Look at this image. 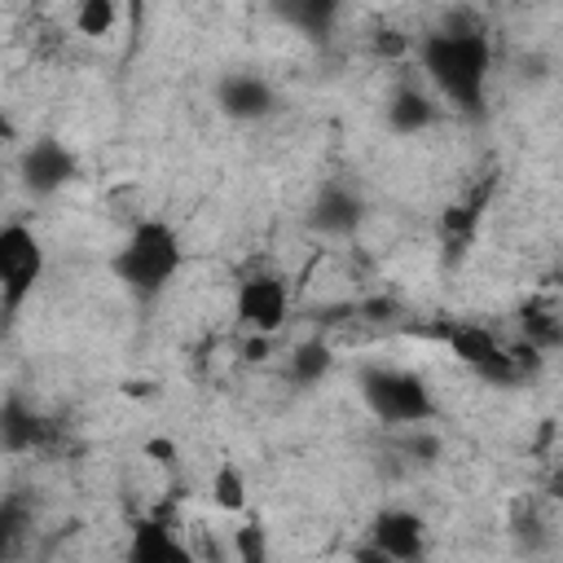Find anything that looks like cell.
I'll use <instances>...</instances> for the list:
<instances>
[{
    "label": "cell",
    "instance_id": "6da1fadb",
    "mask_svg": "<svg viewBox=\"0 0 563 563\" xmlns=\"http://www.w3.org/2000/svg\"><path fill=\"white\" fill-rule=\"evenodd\" d=\"M422 75L431 88L462 114L479 119L488 97V70H493V40L471 18H449L440 31L422 35L418 44Z\"/></svg>",
    "mask_w": 563,
    "mask_h": 563
},
{
    "label": "cell",
    "instance_id": "7a4b0ae2",
    "mask_svg": "<svg viewBox=\"0 0 563 563\" xmlns=\"http://www.w3.org/2000/svg\"><path fill=\"white\" fill-rule=\"evenodd\" d=\"M185 264V246H180V233L158 220V216H145L128 229V238L119 242V251L110 255V273L114 282L136 299V303H154L172 277L180 273Z\"/></svg>",
    "mask_w": 563,
    "mask_h": 563
},
{
    "label": "cell",
    "instance_id": "3957f363",
    "mask_svg": "<svg viewBox=\"0 0 563 563\" xmlns=\"http://www.w3.org/2000/svg\"><path fill=\"white\" fill-rule=\"evenodd\" d=\"M356 387H361L365 409L383 427H422V422L435 418V396L422 383V374H413V369L361 365L356 369Z\"/></svg>",
    "mask_w": 563,
    "mask_h": 563
},
{
    "label": "cell",
    "instance_id": "277c9868",
    "mask_svg": "<svg viewBox=\"0 0 563 563\" xmlns=\"http://www.w3.org/2000/svg\"><path fill=\"white\" fill-rule=\"evenodd\" d=\"M44 282V242L35 229L9 220L0 224V330L26 308L35 286Z\"/></svg>",
    "mask_w": 563,
    "mask_h": 563
},
{
    "label": "cell",
    "instance_id": "5b68a950",
    "mask_svg": "<svg viewBox=\"0 0 563 563\" xmlns=\"http://www.w3.org/2000/svg\"><path fill=\"white\" fill-rule=\"evenodd\" d=\"M444 339H449L453 356L466 361V365H471L479 378H488V383H519L523 369H528L493 330H484V325H475V321H449V325H444Z\"/></svg>",
    "mask_w": 563,
    "mask_h": 563
},
{
    "label": "cell",
    "instance_id": "8992f818",
    "mask_svg": "<svg viewBox=\"0 0 563 563\" xmlns=\"http://www.w3.org/2000/svg\"><path fill=\"white\" fill-rule=\"evenodd\" d=\"M18 176H22V189L31 198H53L57 189H66L79 176V158H75V150L66 141L35 136L18 158Z\"/></svg>",
    "mask_w": 563,
    "mask_h": 563
},
{
    "label": "cell",
    "instance_id": "52a82bcc",
    "mask_svg": "<svg viewBox=\"0 0 563 563\" xmlns=\"http://www.w3.org/2000/svg\"><path fill=\"white\" fill-rule=\"evenodd\" d=\"M290 317V286L282 273H246L238 282V321L255 334L282 330Z\"/></svg>",
    "mask_w": 563,
    "mask_h": 563
},
{
    "label": "cell",
    "instance_id": "ba28073f",
    "mask_svg": "<svg viewBox=\"0 0 563 563\" xmlns=\"http://www.w3.org/2000/svg\"><path fill=\"white\" fill-rule=\"evenodd\" d=\"M369 559H396V563H413L427 554V523L422 515L405 510V506H387L369 519Z\"/></svg>",
    "mask_w": 563,
    "mask_h": 563
},
{
    "label": "cell",
    "instance_id": "9c48e42d",
    "mask_svg": "<svg viewBox=\"0 0 563 563\" xmlns=\"http://www.w3.org/2000/svg\"><path fill=\"white\" fill-rule=\"evenodd\" d=\"M216 110L233 123H260V119L277 114V92L255 70H229L216 79Z\"/></svg>",
    "mask_w": 563,
    "mask_h": 563
},
{
    "label": "cell",
    "instance_id": "30bf717a",
    "mask_svg": "<svg viewBox=\"0 0 563 563\" xmlns=\"http://www.w3.org/2000/svg\"><path fill=\"white\" fill-rule=\"evenodd\" d=\"M308 229L321 233V238H352L361 224H365V198L343 185V180H330L317 189V198L308 202Z\"/></svg>",
    "mask_w": 563,
    "mask_h": 563
},
{
    "label": "cell",
    "instance_id": "8fae6325",
    "mask_svg": "<svg viewBox=\"0 0 563 563\" xmlns=\"http://www.w3.org/2000/svg\"><path fill=\"white\" fill-rule=\"evenodd\" d=\"M53 440V422L26 405V396H4L0 400V449L4 453H35Z\"/></svg>",
    "mask_w": 563,
    "mask_h": 563
},
{
    "label": "cell",
    "instance_id": "7c38bea8",
    "mask_svg": "<svg viewBox=\"0 0 563 563\" xmlns=\"http://www.w3.org/2000/svg\"><path fill=\"white\" fill-rule=\"evenodd\" d=\"M128 559H132V563H189L194 550L176 541L167 515H150V519H136V523H132Z\"/></svg>",
    "mask_w": 563,
    "mask_h": 563
},
{
    "label": "cell",
    "instance_id": "4fadbf2b",
    "mask_svg": "<svg viewBox=\"0 0 563 563\" xmlns=\"http://www.w3.org/2000/svg\"><path fill=\"white\" fill-rule=\"evenodd\" d=\"M383 119H387V128L396 136H418V132H427L440 119V106H435V97L422 84H396L391 97H387Z\"/></svg>",
    "mask_w": 563,
    "mask_h": 563
},
{
    "label": "cell",
    "instance_id": "5bb4252c",
    "mask_svg": "<svg viewBox=\"0 0 563 563\" xmlns=\"http://www.w3.org/2000/svg\"><path fill=\"white\" fill-rule=\"evenodd\" d=\"M339 9H343V0H268V13H273L282 26H290L295 35L312 40V44L334 31Z\"/></svg>",
    "mask_w": 563,
    "mask_h": 563
},
{
    "label": "cell",
    "instance_id": "9a60e30c",
    "mask_svg": "<svg viewBox=\"0 0 563 563\" xmlns=\"http://www.w3.org/2000/svg\"><path fill=\"white\" fill-rule=\"evenodd\" d=\"M330 369H334V352H330L321 339L299 343V347L290 352V361H286V374H290L295 387H317Z\"/></svg>",
    "mask_w": 563,
    "mask_h": 563
},
{
    "label": "cell",
    "instance_id": "2e32d148",
    "mask_svg": "<svg viewBox=\"0 0 563 563\" xmlns=\"http://www.w3.org/2000/svg\"><path fill=\"white\" fill-rule=\"evenodd\" d=\"M31 519H35V510H31V501H26L22 493L0 497V559L18 554V545H22L26 528H31Z\"/></svg>",
    "mask_w": 563,
    "mask_h": 563
},
{
    "label": "cell",
    "instance_id": "e0dca14e",
    "mask_svg": "<svg viewBox=\"0 0 563 563\" xmlns=\"http://www.w3.org/2000/svg\"><path fill=\"white\" fill-rule=\"evenodd\" d=\"M211 506H220L224 515L246 510V475H242V466L233 457H224L216 466V475H211Z\"/></svg>",
    "mask_w": 563,
    "mask_h": 563
},
{
    "label": "cell",
    "instance_id": "ac0fdd59",
    "mask_svg": "<svg viewBox=\"0 0 563 563\" xmlns=\"http://www.w3.org/2000/svg\"><path fill=\"white\" fill-rule=\"evenodd\" d=\"M523 334H528V347H532V352H554L559 339H563L559 312H554L550 303H528V308H523Z\"/></svg>",
    "mask_w": 563,
    "mask_h": 563
},
{
    "label": "cell",
    "instance_id": "d6986e66",
    "mask_svg": "<svg viewBox=\"0 0 563 563\" xmlns=\"http://www.w3.org/2000/svg\"><path fill=\"white\" fill-rule=\"evenodd\" d=\"M119 13H123V0H79L75 26H79V35L101 40V35H110L119 26Z\"/></svg>",
    "mask_w": 563,
    "mask_h": 563
},
{
    "label": "cell",
    "instance_id": "ffe728a7",
    "mask_svg": "<svg viewBox=\"0 0 563 563\" xmlns=\"http://www.w3.org/2000/svg\"><path fill=\"white\" fill-rule=\"evenodd\" d=\"M238 554L251 559V563L264 559V537H260V528H242V532H238Z\"/></svg>",
    "mask_w": 563,
    "mask_h": 563
},
{
    "label": "cell",
    "instance_id": "44dd1931",
    "mask_svg": "<svg viewBox=\"0 0 563 563\" xmlns=\"http://www.w3.org/2000/svg\"><path fill=\"white\" fill-rule=\"evenodd\" d=\"M145 453H150L158 466H172V457H176V444H172V440H150V444H145Z\"/></svg>",
    "mask_w": 563,
    "mask_h": 563
},
{
    "label": "cell",
    "instance_id": "7402d4cb",
    "mask_svg": "<svg viewBox=\"0 0 563 563\" xmlns=\"http://www.w3.org/2000/svg\"><path fill=\"white\" fill-rule=\"evenodd\" d=\"M145 4H150V0H123V13H128V26H132V35H141V22H145Z\"/></svg>",
    "mask_w": 563,
    "mask_h": 563
}]
</instances>
